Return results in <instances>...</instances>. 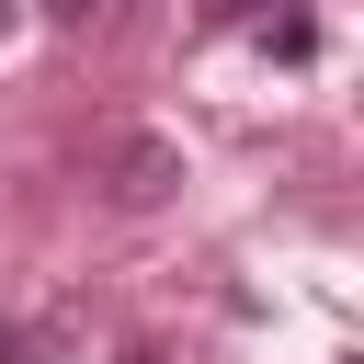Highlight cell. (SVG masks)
I'll return each instance as SVG.
<instances>
[{
    "label": "cell",
    "instance_id": "277c9868",
    "mask_svg": "<svg viewBox=\"0 0 364 364\" xmlns=\"http://www.w3.org/2000/svg\"><path fill=\"white\" fill-rule=\"evenodd\" d=\"M34 11H46V23H91L102 0H34Z\"/></svg>",
    "mask_w": 364,
    "mask_h": 364
},
{
    "label": "cell",
    "instance_id": "7a4b0ae2",
    "mask_svg": "<svg viewBox=\"0 0 364 364\" xmlns=\"http://www.w3.org/2000/svg\"><path fill=\"white\" fill-rule=\"evenodd\" d=\"M273 11H296V0H205V34H239V23H273Z\"/></svg>",
    "mask_w": 364,
    "mask_h": 364
},
{
    "label": "cell",
    "instance_id": "3957f363",
    "mask_svg": "<svg viewBox=\"0 0 364 364\" xmlns=\"http://www.w3.org/2000/svg\"><path fill=\"white\" fill-rule=\"evenodd\" d=\"M262 34H273V57H307V46H318V23H307V0H296V11H273Z\"/></svg>",
    "mask_w": 364,
    "mask_h": 364
},
{
    "label": "cell",
    "instance_id": "6da1fadb",
    "mask_svg": "<svg viewBox=\"0 0 364 364\" xmlns=\"http://www.w3.org/2000/svg\"><path fill=\"white\" fill-rule=\"evenodd\" d=\"M91 182H102V205L148 216V205H171V182H182V148H171L159 125H114V136L91 148Z\"/></svg>",
    "mask_w": 364,
    "mask_h": 364
}]
</instances>
